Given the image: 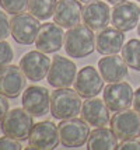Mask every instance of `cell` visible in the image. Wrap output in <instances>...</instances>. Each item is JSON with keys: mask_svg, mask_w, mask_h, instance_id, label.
I'll list each match as a JSON object with an SVG mask.
<instances>
[{"mask_svg": "<svg viewBox=\"0 0 140 150\" xmlns=\"http://www.w3.org/2000/svg\"><path fill=\"white\" fill-rule=\"evenodd\" d=\"M95 48V37L90 27L76 25L69 28L65 34V51L69 56L76 59H81L94 52Z\"/></svg>", "mask_w": 140, "mask_h": 150, "instance_id": "6da1fadb", "label": "cell"}, {"mask_svg": "<svg viewBox=\"0 0 140 150\" xmlns=\"http://www.w3.org/2000/svg\"><path fill=\"white\" fill-rule=\"evenodd\" d=\"M81 112V100L77 91L60 87L51 94V114L55 119H69Z\"/></svg>", "mask_w": 140, "mask_h": 150, "instance_id": "7a4b0ae2", "label": "cell"}, {"mask_svg": "<svg viewBox=\"0 0 140 150\" xmlns=\"http://www.w3.org/2000/svg\"><path fill=\"white\" fill-rule=\"evenodd\" d=\"M32 115L27 112L24 108H14L1 121V132L8 137H13L15 140H27L30 133L34 128Z\"/></svg>", "mask_w": 140, "mask_h": 150, "instance_id": "3957f363", "label": "cell"}, {"mask_svg": "<svg viewBox=\"0 0 140 150\" xmlns=\"http://www.w3.org/2000/svg\"><path fill=\"white\" fill-rule=\"evenodd\" d=\"M60 143L65 147H80L87 143L90 136V125L83 118H69L63 119L59 125Z\"/></svg>", "mask_w": 140, "mask_h": 150, "instance_id": "277c9868", "label": "cell"}, {"mask_svg": "<svg viewBox=\"0 0 140 150\" xmlns=\"http://www.w3.org/2000/svg\"><path fill=\"white\" fill-rule=\"evenodd\" d=\"M11 25V37L20 45H31L35 42L38 31H39V20L32 14L20 13L14 14L10 20Z\"/></svg>", "mask_w": 140, "mask_h": 150, "instance_id": "5b68a950", "label": "cell"}, {"mask_svg": "<svg viewBox=\"0 0 140 150\" xmlns=\"http://www.w3.org/2000/svg\"><path fill=\"white\" fill-rule=\"evenodd\" d=\"M111 129L119 140H129L140 136V112L136 110L118 111L111 118Z\"/></svg>", "mask_w": 140, "mask_h": 150, "instance_id": "8992f818", "label": "cell"}, {"mask_svg": "<svg viewBox=\"0 0 140 150\" xmlns=\"http://www.w3.org/2000/svg\"><path fill=\"white\" fill-rule=\"evenodd\" d=\"M30 147L27 150H52L58 147L60 142L59 128L51 121H42L34 125L30 133Z\"/></svg>", "mask_w": 140, "mask_h": 150, "instance_id": "52a82bcc", "label": "cell"}, {"mask_svg": "<svg viewBox=\"0 0 140 150\" xmlns=\"http://www.w3.org/2000/svg\"><path fill=\"white\" fill-rule=\"evenodd\" d=\"M76 74L77 67L73 63V60L63 58L60 55H55L48 72V83L56 88L70 87L76 80Z\"/></svg>", "mask_w": 140, "mask_h": 150, "instance_id": "ba28073f", "label": "cell"}, {"mask_svg": "<svg viewBox=\"0 0 140 150\" xmlns=\"http://www.w3.org/2000/svg\"><path fill=\"white\" fill-rule=\"evenodd\" d=\"M20 67L30 81H41L48 76L51 60L41 51H30L20 60Z\"/></svg>", "mask_w": 140, "mask_h": 150, "instance_id": "9c48e42d", "label": "cell"}, {"mask_svg": "<svg viewBox=\"0 0 140 150\" xmlns=\"http://www.w3.org/2000/svg\"><path fill=\"white\" fill-rule=\"evenodd\" d=\"M133 94L134 93L129 83H109L104 88V101L111 111H123L133 104Z\"/></svg>", "mask_w": 140, "mask_h": 150, "instance_id": "30bf717a", "label": "cell"}, {"mask_svg": "<svg viewBox=\"0 0 140 150\" xmlns=\"http://www.w3.org/2000/svg\"><path fill=\"white\" fill-rule=\"evenodd\" d=\"M23 108L32 117H44L51 110L49 91L42 86H30L23 93Z\"/></svg>", "mask_w": 140, "mask_h": 150, "instance_id": "8fae6325", "label": "cell"}, {"mask_svg": "<svg viewBox=\"0 0 140 150\" xmlns=\"http://www.w3.org/2000/svg\"><path fill=\"white\" fill-rule=\"evenodd\" d=\"M62 45H65L63 27H60L56 23L42 24L35 39L37 49L44 53H53L58 52Z\"/></svg>", "mask_w": 140, "mask_h": 150, "instance_id": "7c38bea8", "label": "cell"}, {"mask_svg": "<svg viewBox=\"0 0 140 150\" xmlns=\"http://www.w3.org/2000/svg\"><path fill=\"white\" fill-rule=\"evenodd\" d=\"M104 79L93 66H84L74 80V90L83 98L97 97L104 88Z\"/></svg>", "mask_w": 140, "mask_h": 150, "instance_id": "4fadbf2b", "label": "cell"}, {"mask_svg": "<svg viewBox=\"0 0 140 150\" xmlns=\"http://www.w3.org/2000/svg\"><path fill=\"white\" fill-rule=\"evenodd\" d=\"M25 76L21 67L6 65L0 67V94L7 98H17L25 87Z\"/></svg>", "mask_w": 140, "mask_h": 150, "instance_id": "5bb4252c", "label": "cell"}, {"mask_svg": "<svg viewBox=\"0 0 140 150\" xmlns=\"http://www.w3.org/2000/svg\"><path fill=\"white\" fill-rule=\"evenodd\" d=\"M140 20V7L132 1H123L115 4L111 11V23L115 28L126 33L132 31L139 24Z\"/></svg>", "mask_w": 140, "mask_h": 150, "instance_id": "9a60e30c", "label": "cell"}, {"mask_svg": "<svg viewBox=\"0 0 140 150\" xmlns=\"http://www.w3.org/2000/svg\"><path fill=\"white\" fill-rule=\"evenodd\" d=\"M83 18V7L79 0H59L53 11V21L63 28H73Z\"/></svg>", "mask_w": 140, "mask_h": 150, "instance_id": "2e32d148", "label": "cell"}, {"mask_svg": "<svg viewBox=\"0 0 140 150\" xmlns=\"http://www.w3.org/2000/svg\"><path fill=\"white\" fill-rule=\"evenodd\" d=\"M111 20V10L105 1L94 0L91 3H87L83 8V21L91 30L101 31L107 28Z\"/></svg>", "mask_w": 140, "mask_h": 150, "instance_id": "e0dca14e", "label": "cell"}, {"mask_svg": "<svg viewBox=\"0 0 140 150\" xmlns=\"http://www.w3.org/2000/svg\"><path fill=\"white\" fill-rule=\"evenodd\" d=\"M109 111L111 110L108 108L105 101L93 97L90 100H87V101H84V104L81 105V118L88 125H91L94 128L107 126L111 122Z\"/></svg>", "mask_w": 140, "mask_h": 150, "instance_id": "ac0fdd59", "label": "cell"}, {"mask_svg": "<svg viewBox=\"0 0 140 150\" xmlns=\"http://www.w3.org/2000/svg\"><path fill=\"white\" fill-rule=\"evenodd\" d=\"M125 35L118 28H104L95 37V49L101 55H115L123 48Z\"/></svg>", "mask_w": 140, "mask_h": 150, "instance_id": "d6986e66", "label": "cell"}, {"mask_svg": "<svg viewBox=\"0 0 140 150\" xmlns=\"http://www.w3.org/2000/svg\"><path fill=\"white\" fill-rule=\"evenodd\" d=\"M127 67L126 62L123 58L115 55H105V58L100 59L98 62V69L102 79L107 83H118L122 81L127 76Z\"/></svg>", "mask_w": 140, "mask_h": 150, "instance_id": "ffe728a7", "label": "cell"}, {"mask_svg": "<svg viewBox=\"0 0 140 150\" xmlns=\"http://www.w3.org/2000/svg\"><path fill=\"white\" fill-rule=\"evenodd\" d=\"M118 137L113 133L112 129H108L105 126L95 128L90 132V136L87 140V149L88 150H111L116 149L118 146Z\"/></svg>", "mask_w": 140, "mask_h": 150, "instance_id": "44dd1931", "label": "cell"}, {"mask_svg": "<svg viewBox=\"0 0 140 150\" xmlns=\"http://www.w3.org/2000/svg\"><path fill=\"white\" fill-rule=\"evenodd\" d=\"M58 0H30L28 1V10L30 14L38 20H48L53 16L55 7Z\"/></svg>", "mask_w": 140, "mask_h": 150, "instance_id": "7402d4cb", "label": "cell"}, {"mask_svg": "<svg viewBox=\"0 0 140 150\" xmlns=\"http://www.w3.org/2000/svg\"><path fill=\"white\" fill-rule=\"evenodd\" d=\"M122 58L126 65L136 72H140V41L130 39L122 48Z\"/></svg>", "mask_w": 140, "mask_h": 150, "instance_id": "603a6c76", "label": "cell"}, {"mask_svg": "<svg viewBox=\"0 0 140 150\" xmlns=\"http://www.w3.org/2000/svg\"><path fill=\"white\" fill-rule=\"evenodd\" d=\"M30 0H0L1 8L8 14H20L28 7Z\"/></svg>", "mask_w": 140, "mask_h": 150, "instance_id": "cb8c5ba5", "label": "cell"}, {"mask_svg": "<svg viewBox=\"0 0 140 150\" xmlns=\"http://www.w3.org/2000/svg\"><path fill=\"white\" fill-rule=\"evenodd\" d=\"M13 49L11 45L7 44L4 39H0V67L1 66L10 65V62L13 60Z\"/></svg>", "mask_w": 140, "mask_h": 150, "instance_id": "d4e9b609", "label": "cell"}, {"mask_svg": "<svg viewBox=\"0 0 140 150\" xmlns=\"http://www.w3.org/2000/svg\"><path fill=\"white\" fill-rule=\"evenodd\" d=\"M11 33L10 20L7 18L6 13L0 11V39H6Z\"/></svg>", "mask_w": 140, "mask_h": 150, "instance_id": "484cf974", "label": "cell"}, {"mask_svg": "<svg viewBox=\"0 0 140 150\" xmlns=\"http://www.w3.org/2000/svg\"><path fill=\"white\" fill-rule=\"evenodd\" d=\"M20 140H15L13 137H0V150H20L23 146L18 143Z\"/></svg>", "mask_w": 140, "mask_h": 150, "instance_id": "4316f807", "label": "cell"}, {"mask_svg": "<svg viewBox=\"0 0 140 150\" xmlns=\"http://www.w3.org/2000/svg\"><path fill=\"white\" fill-rule=\"evenodd\" d=\"M118 150H140V142L136 139H129V140H122L118 146Z\"/></svg>", "mask_w": 140, "mask_h": 150, "instance_id": "83f0119b", "label": "cell"}, {"mask_svg": "<svg viewBox=\"0 0 140 150\" xmlns=\"http://www.w3.org/2000/svg\"><path fill=\"white\" fill-rule=\"evenodd\" d=\"M7 112H8V101H7V97H4L3 94H0V122L7 115Z\"/></svg>", "mask_w": 140, "mask_h": 150, "instance_id": "f1b7e54d", "label": "cell"}, {"mask_svg": "<svg viewBox=\"0 0 140 150\" xmlns=\"http://www.w3.org/2000/svg\"><path fill=\"white\" fill-rule=\"evenodd\" d=\"M133 108L136 110L137 112H140V87L134 91V94H133Z\"/></svg>", "mask_w": 140, "mask_h": 150, "instance_id": "f546056e", "label": "cell"}, {"mask_svg": "<svg viewBox=\"0 0 140 150\" xmlns=\"http://www.w3.org/2000/svg\"><path fill=\"white\" fill-rule=\"evenodd\" d=\"M105 1H108L109 4H119V3H123V1H127V0H105Z\"/></svg>", "mask_w": 140, "mask_h": 150, "instance_id": "4dcf8cb0", "label": "cell"}, {"mask_svg": "<svg viewBox=\"0 0 140 150\" xmlns=\"http://www.w3.org/2000/svg\"><path fill=\"white\" fill-rule=\"evenodd\" d=\"M79 1H80V3H91V1H94V0H79Z\"/></svg>", "mask_w": 140, "mask_h": 150, "instance_id": "1f68e13d", "label": "cell"}, {"mask_svg": "<svg viewBox=\"0 0 140 150\" xmlns=\"http://www.w3.org/2000/svg\"><path fill=\"white\" fill-rule=\"evenodd\" d=\"M137 34H139V35H140V23H139V24H137Z\"/></svg>", "mask_w": 140, "mask_h": 150, "instance_id": "d6a6232c", "label": "cell"}, {"mask_svg": "<svg viewBox=\"0 0 140 150\" xmlns=\"http://www.w3.org/2000/svg\"><path fill=\"white\" fill-rule=\"evenodd\" d=\"M137 1H140V0H137Z\"/></svg>", "mask_w": 140, "mask_h": 150, "instance_id": "836d02e7", "label": "cell"}]
</instances>
